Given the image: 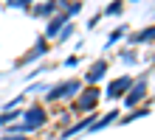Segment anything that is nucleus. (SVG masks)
Wrapping results in <instances>:
<instances>
[{"mask_svg": "<svg viewBox=\"0 0 155 140\" xmlns=\"http://www.w3.org/2000/svg\"><path fill=\"white\" fill-rule=\"evenodd\" d=\"M31 0H8V8H25Z\"/></svg>", "mask_w": 155, "mask_h": 140, "instance_id": "obj_16", "label": "nucleus"}, {"mask_svg": "<svg viewBox=\"0 0 155 140\" xmlns=\"http://www.w3.org/2000/svg\"><path fill=\"white\" fill-rule=\"evenodd\" d=\"M90 123H96V118H93V115H87L85 120H76L74 126H68L65 132H62V137H74L76 132H82V129H90Z\"/></svg>", "mask_w": 155, "mask_h": 140, "instance_id": "obj_9", "label": "nucleus"}, {"mask_svg": "<svg viewBox=\"0 0 155 140\" xmlns=\"http://www.w3.org/2000/svg\"><path fill=\"white\" fill-rule=\"evenodd\" d=\"M144 92H147V84H144V81H135L133 87H130V92L124 95V104H127V107H135V104L144 98Z\"/></svg>", "mask_w": 155, "mask_h": 140, "instance_id": "obj_6", "label": "nucleus"}, {"mask_svg": "<svg viewBox=\"0 0 155 140\" xmlns=\"http://www.w3.org/2000/svg\"><path fill=\"white\" fill-rule=\"evenodd\" d=\"M71 34H74V25H65V28L57 34V39H59V42H65V39H71Z\"/></svg>", "mask_w": 155, "mask_h": 140, "instance_id": "obj_13", "label": "nucleus"}, {"mask_svg": "<svg viewBox=\"0 0 155 140\" xmlns=\"http://www.w3.org/2000/svg\"><path fill=\"white\" fill-rule=\"evenodd\" d=\"M121 34H124V28H116V31L110 34V39H107V42H110V45H113V42H118V39H121Z\"/></svg>", "mask_w": 155, "mask_h": 140, "instance_id": "obj_17", "label": "nucleus"}, {"mask_svg": "<svg viewBox=\"0 0 155 140\" xmlns=\"http://www.w3.org/2000/svg\"><path fill=\"white\" fill-rule=\"evenodd\" d=\"M57 6H59L57 0H48V3H40L37 8H34V14H37V17H48V14H51V11H54Z\"/></svg>", "mask_w": 155, "mask_h": 140, "instance_id": "obj_10", "label": "nucleus"}, {"mask_svg": "<svg viewBox=\"0 0 155 140\" xmlns=\"http://www.w3.org/2000/svg\"><path fill=\"white\" fill-rule=\"evenodd\" d=\"M150 39H155V25L147 28V31H141L138 36H133V42H150Z\"/></svg>", "mask_w": 155, "mask_h": 140, "instance_id": "obj_12", "label": "nucleus"}, {"mask_svg": "<svg viewBox=\"0 0 155 140\" xmlns=\"http://www.w3.org/2000/svg\"><path fill=\"white\" fill-rule=\"evenodd\" d=\"M14 118H17V112H3V115H0V126H6V123H14Z\"/></svg>", "mask_w": 155, "mask_h": 140, "instance_id": "obj_14", "label": "nucleus"}, {"mask_svg": "<svg viewBox=\"0 0 155 140\" xmlns=\"http://www.w3.org/2000/svg\"><path fill=\"white\" fill-rule=\"evenodd\" d=\"M113 120H116V112H107L104 118H96V123L90 126V129H104L107 123H113Z\"/></svg>", "mask_w": 155, "mask_h": 140, "instance_id": "obj_11", "label": "nucleus"}, {"mask_svg": "<svg viewBox=\"0 0 155 140\" xmlns=\"http://www.w3.org/2000/svg\"><path fill=\"white\" fill-rule=\"evenodd\" d=\"M3 140H25V135H6Z\"/></svg>", "mask_w": 155, "mask_h": 140, "instance_id": "obj_18", "label": "nucleus"}, {"mask_svg": "<svg viewBox=\"0 0 155 140\" xmlns=\"http://www.w3.org/2000/svg\"><path fill=\"white\" fill-rule=\"evenodd\" d=\"M68 20H71V17L65 14V11H59L57 17H54V20L48 23V31H45V36H54V39H57V34L62 31V28H65L68 25Z\"/></svg>", "mask_w": 155, "mask_h": 140, "instance_id": "obj_7", "label": "nucleus"}, {"mask_svg": "<svg viewBox=\"0 0 155 140\" xmlns=\"http://www.w3.org/2000/svg\"><path fill=\"white\" fill-rule=\"evenodd\" d=\"M130 87H133V79L130 76H121V79H116L110 87L104 90V95L107 98H118V95H127V92H130Z\"/></svg>", "mask_w": 155, "mask_h": 140, "instance_id": "obj_4", "label": "nucleus"}, {"mask_svg": "<svg viewBox=\"0 0 155 140\" xmlns=\"http://www.w3.org/2000/svg\"><path fill=\"white\" fill-rule=\"evenodd\" d=\"M99 98H102V92H99V87H85L79 92V95L74 98V112H93L96 104H99Z\"/></svg>", "mask_w": 155, "mask_h": 140, "instance_id": "obj_2", "label": "nucleus"}, {"mask_svg": "<svg viewBox=\"0 0 155 140\" xmlns=\"http://www.w3.org/2000/svg\"><path fill=\"white\" fill-rule=\"evenodd\" d=\"M45 123H48V112H45L42 104H31L28 109L23 112V123H12V126H6L8 129V135H28V132H37V129H42Z\"/></svg>", "mask_w": 155, "mask_h": 140, "instance_id": "obj_1", "label": "nucleus"}, {"mask_svg": "<svg viewBox=\"0 0 155 140\" xmlns=\"http://www.w3.org/2000/svg\"><path fill=\"white\" fill-rule=\"evenodd\" d=\"M45 51H48V42H45V39H40V42L34 45V48H31L28 53H25V56H23V59L17 62V64H28V62H34V59H37V56H42Z\"/></svg>", "mask_w": 155, "mask_h": 140, "instance_id": "obj_8", "label": "nucleus"}, {"mask_svg": "<svg viewBox=\"0 0 155 140\" xmlns=\"http://www.w3.org/2000/svg\"><path fill=\"white\" fill-rule=\"evenodd\" d=\"M107 73V62L104 59H99V62H93L87 67V73H85V81H87V87H96V81H102V76Z\"/></svg>", "mask_w": 155, "mask_h": 140, "instance_id": "obj_5", "label": "nucleus"}, {"mask_svg": "<svg viewBox=\"0 0 155 140\" xmlns=\"http://www.w3.org/2000/svg\"><path fill=\"white\" fill-rule=\"evenodd\" d=\"M118 11H121V0H116V3H110V6H107L102 14H118Z\"/></svg>", "mask_w": 155, "mask_h": 140, "instance_id": "obj_15", "label": "nucleus"}, {"mask_svg": "<svg viewBox=\"0 0 155 140\" xmlns=\"http://www.w3.org/2000/svg\"><path fill=\"white\" fill-rule=\"evenodd\" d=\"M79 92H82V79H71L65 84L51 87L45 98H48V101H59V98H74V95H79Z\"/></svg>", "mask_w": 155, "mask_h": 140, "instance_id": "obj_3", "label": "nucleus"}]
</instances>
